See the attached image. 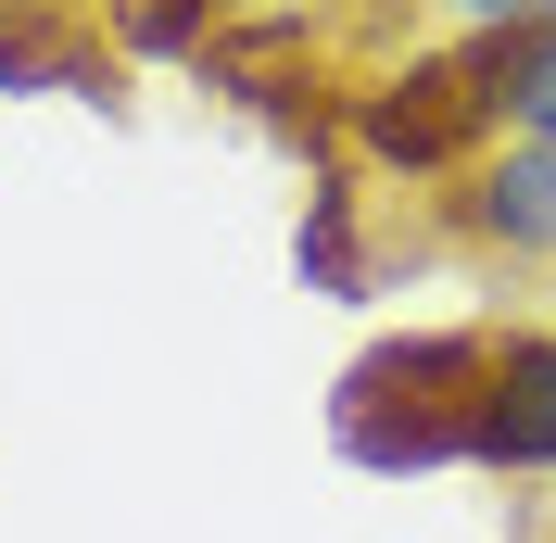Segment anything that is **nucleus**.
<instances>
[{
	"instance_id": "f257e3e1",
	"label": "nucleus",
	"mask_w": 556,
	"mask_h": 543,
	"mask_svg": "<svg viewBox=\"0 0 556 543\" xmlns=\"http://www.w3.org/2000/svg\"><path fill=\"white\" fill-rule=\"evenodd\" d=\"M519 38L531 26H468L443 51H405V64L354 76L342 89V139L367 177H468L506 139V89H519Z\"/></svg>"
},
{
	"instance_id": "f03ea898",
	"label": "nucleus",
	"mask_w": 556,
	"mask_h": 543,
	"mask_svg": "<svg viewBox=\"0 0 556 543\" xmlns=\"http://www.w3.org/2000/svg\"><path fill=\"white\" fill-rule=\"evenodd\" d=\"M481 341L493 329H405V341H367L329 392V442L380 480L417 468H468V392H481Z\"/></svg>"
},
{
	"instance_id": "7ed1b4c3",
	"label": "nucleus",
	"mask_w": 556,
	"mask_h": 543,
	"mask_svg": "<svg viewBox=\"0 0 556 543\" xmlns=\"http://www.w3.org/2000/svg\"><path fill=\"white\" fill-rule=\"evenodd\" d=\"M468 468H493V480H556V329H493V341H481Z\"/></svg>"
},
{
	"instance_id": "20e7f679",
	"label": "nucleus",
	"mask_w": 556,
	"mask_h": 543,
	"mask_svg": "<svg viewBox=\"0 0 556 543\" xmlns=\"http://www.w3.org/2000/svg\"><path fill=\"white\" fill-rule=\"evenodd\" d=\"M443 203H455V240H468V253H493V266H556V139L506 127Z\"/></svg>"
},
{
	"instance_id": "39448f33",
	"label": "nucleus",
	"mask_w": 556,
	"mask_h": 543,
	"mask_svg": "<svg viewBox=\"0 0 556 543\" xmlns=\"http://www.w3.org/2000/svg\"><path fill=\"white\" fill-rule=\"evenodd\" d=\"M190 64H203L228 102H253V114H278L291 139H316V102H304V89H329V76H316V26H304V13H253V26H215Z\"/></svg>"
},
{
	"instance_id": "423d86ee",
	"label": "nucleus",
	"mask_w": 556,
	"mask_h": 543,
	"mask_svg": "<svg viewBox=\"0 0 556 543\" xmlns=\"http://www.w3.org/2000/svg\"><path fill=\"white\" fill-rule=\"evenodd\" d=\"M354 203H367V190H354L342 165H316V190H304V240H291V253H304V291H367V228H354Z\"/></svg>"
},
{
	"instance_id": "0eeeda50",
	"label": "nucleus",
	"mask_w": 556,
	"mask_h": 543,
	"mask_svg": "<svg viewBox=\"0 0 556 543\" xmlns=\"http://www.w3.org/2000/svg\"><path fill=\"white\" fill-rule=\"evenodd\" d=\"M506 127H519V139H556V13L519 38V89H506Z\"/></svg>"
},
{
	"instance_id": "6e6552de",
	"label": "nucleus",
	"mask_w": 556,
	"mask_h": 543,
	"mask_svg": "<svg viewBox=\"0 0 556 543\" xmlns=\"http://www.w3.org/2000/svg\"><path fill=\"white\" fill-rule=\"evenodd\" d=\"M443 13H455V26H544L556 0H443Z\"/></svg>"
}]
</instances>
